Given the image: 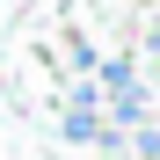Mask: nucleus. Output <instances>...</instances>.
Masks as SVG:
<instances>
[{
	"instance_id": "7ed1b4c3",
	"label": "nucleus",
	"mask_w": 160,
	"mask_h": 160,
	"mask_svg": "<svg viewBox=\"0 0 160 160\" xmlns=\"http://www.w3.org/2000/svg\"><path fill=\"white\" fill-rule=\"evenodd\" d=\"M95 131H102V117H80V109L58 117V138H66V146H95Z\"/></svg>"
},
{
	"instance_id": "f257e3e1",
	"label": "nucleus",
	"mask_w": 160,
	"mask_h": 160,
	"mask_svg": "<svg viewBox=\"0 0 160 160\" xmlns=\"http://www.w3.org/2000/svg\"><path fill=\"white\" fill-rule=\"evenodd\" d=\"M95 88H102V102H109V95H138L146 80H138V66L117 51V58H95Z\"/></svg>"
},
{
	"instance_id": "39448f33",
	"label": "nucleus",
	"mask_w": 160,
	"mask_h": 160,
	"mask_svg": "<svg viewBox=\"0 0 160 160\" xmlns=\"http://www.w3.org/2000/svg\"><path fill=\"white\" fill-rule=\"evenodd\" d=\"M146 51H153V58H160V29H153V37H146Z\"/></svg>"
},
{
	"instance_id": "f03ea898",
	"label": "nucleus",
	"mask_w": 160,
	"mask_h": 160,
	"mask_svg": "<svg viewBox=\"0 0 160 160\" xmlns=\"http://www.w3.org/2000/svg\"><path fill=\"white\" fill-rule=\"evenodd\" d=\"M58 58H66V73H73V80H95V44L80 37V29H66V44H58Z\"/></svg>"
},
{
	"instance_id": "20e7f679",
	"label": "nucleus",
	"mask_w": 160,
	"mask_h": 160,
	"mask_svg": "<svg viewBox=\"0 0 160 160\" xmlns=\"http://www.w3.org/2000/svg\"><path fill=\"white\" fill-rule=\"evenodd\" d=\"M124 153H138V160H160V124H138L124 138Z\"/></svg>"
}]
</instances>
